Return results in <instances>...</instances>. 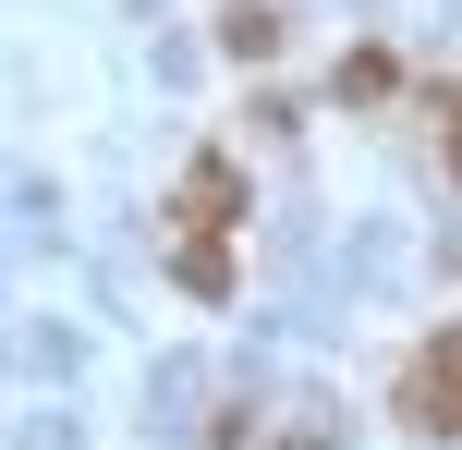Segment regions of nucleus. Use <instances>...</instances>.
Listing matches in <instances>:
<instances>
[{"label": "nucleus", "instance_id": "obj_2", "mask_svg": "<svg viewBox=\"0 0 462 450\" xmlns=\"http://www.w3.org/2000/svg\"><path fill=\"white\" fill-rule=\"evenodd\" d=\"M450 159H462V110H450Z\"/></svg>", "mask_w": 462, "mask_h": 450}, {"label": "nucleus", "instance_id": "obj_1", "mask_svg": "<svg viewBox=\"0 0 462 450\" xmlns=\"http://www.w3.org/2000/svg\"><path fill=\"white\" fill-rule=\"evenodd\" d=\"M231 207H244V183H231V159H208L195 170V219H231Z\"/></svg>", "mask_w": 462, "mask_h": 450}]
</instances>
